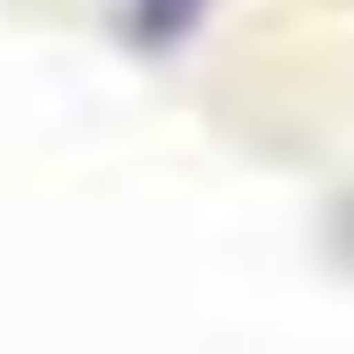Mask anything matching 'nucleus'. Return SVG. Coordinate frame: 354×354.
<instances>
[{
	"label": "nucleus",
	"instance_id": "nucleus-1",
	"mask_svg": "<svg viewBox=\"0 0 354 354\" xmlns=\"http://www.w3.org/2000/svg\"><path fill=\"white\" fill-rule=\"evenodd\" d=\"M202 8L209 0H132V28L146 42H174V35H188L202 21Z\"/></svg>",
	"mask_w": 354,
	"mask_h": 354
}]
</instances>
